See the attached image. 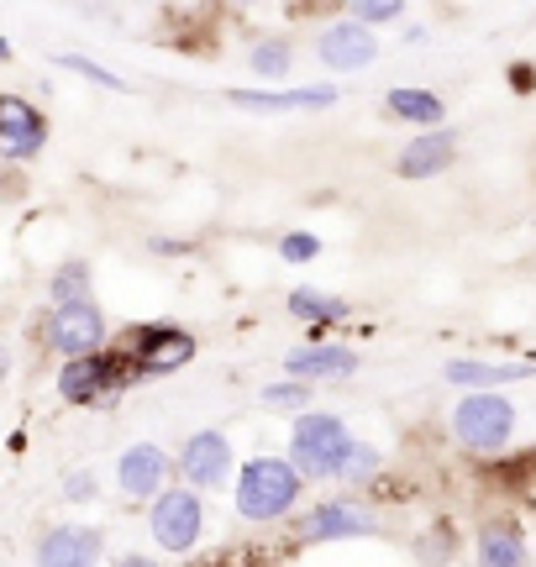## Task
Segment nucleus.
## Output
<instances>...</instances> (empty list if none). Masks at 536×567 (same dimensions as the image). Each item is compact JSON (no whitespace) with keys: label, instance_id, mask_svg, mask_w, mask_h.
Masks as SVG:
<instances>
[{"label":"nucleus","instance_id":"obj_25","mask_svg":"<svg viewBox=\"0 0 536 567\" xmlns=\"http://www.w3.org/2000/svg\"><path fill=\"white\" fill-rule=\"evenodd\" d=\"M384 467V452L373 442H363L358 436V446H352V457H348V467H342V484L348 488H363V484H373V473Z\"/></svg>","mask_w":536,"mask_h":567},{"label":"nucleus","instance_id":"obj_29","mask_svg":"<svg viewBox=\"0 0 536 567\" xmlns=\"http://www.w3.org/2000/svg\"><path fill=\"white\" fill-rule=\"evenodd\" d=\"M511 90H516V95H532L536 90V63H511Z\"/></svg>","mask_w":536,"mask_h":567},{"label":"nucleus","instance_id":"obj_14","mask_svg":"<svg viewBox=\"0 0 536 567\" xmlns=\"http://www.w3.org/2000/svg\"><path fill=\"white\" fill-rule=\"evenodd\" d=\"M358 373V352L342 342H300L289 347L285 358V379H300V384H342Z\"/></svg>","mask_w":536,"mask_h":567},{"label":"nucleus","instance_id":"obj_8","mask_svg":"<svg viewBox=\"0 0 536 567\" xmlns=\"http://www.w3.org/2000/svg\"><path fill=\"white\" fill-rule=\"evenodd\" d=\"M105 337H111V321H105V310L95 300L53 305V310L42 316V342L53 347L63 363L90 358V352H105Z\"/></svg>","mask_w":536,"mask_h":567},{"label":"nucleus","instance_id":"obj_13","mask_svg":"<svg viewBox=\"0 0 536 567\" xmlns=\"http://www.w3.org/2000/svg\"><path fill=\"white\" fill-rule=\"evenodd\" d=\"M38 567H101L105 557V530L101 526H80V520H69V526H48L38 536Z\"/></svg>","mask_w":536,"mask_h":567},{"label":"nucleus","instance_id":"obj_4","mask_svg":"<svg viewBox=\"0 0 536 567\" xmlns=\"http://www.w3.org/2000/svg\"><path fill=\"white\" fill-rule=\"evenodd\" d=\"M132 384H137V373H132L122 347H105V352H90V358H74V363L59 368V400L80 410L111 405Z\"/></svg>","mask_w":536,"mask_h":567},{"label":"nucleus","instance_id":"obj_18","mask_svg":"<svg viewBox=\"0 0 536 567\" xmlns=\"http://www.w3.org/2000/svg\"><path fill=\"white\" fill-rule=\"evenodd\" d=\"M384 111H390L394 122L415 126V132H442L447 126V101L436 90H421V84H394L390 95H384Z\"/></svg>","mask_w":536,"mask_h":567},{"label":"nucleus","instance_id":"obj_22","mask_svg":"<svg viewBox=\"0 0 536 567\" xmlns=\"http://www.w3.org/2000/svg\"><path fill=\"white\" fill-rule=\"evenodd\" d=\"M48 300H53V305L95 300V295H90V264H84V258H69V264L53 268V279H48Z\"/></svg>","mask_w":536,"mask_h":567},{"label":"nucleus","instance_id":"obj_2","mask_svg":"<svg viewBox=\"0 0 536 567\" xmlns=\"http://www.w3.org/2000/svg\"><path fill=\"white\" fill-rule=\"evenodd\" d=\"M306 478L289 457H248L237 467V484H231V505L248 526H268V520H285L289 509L300 505Z\"/></svg>","mask_w":536,"mask_h":567},{"label":"nucleus","instance_id":"obj_21","mask_svg":"<svg viewBox=\"0 0 536 567\" xmlns=\"http://www.w3.org/2000/svg\"><path fill=\"white\" fill-rule=\"evenodd\" d=\"M248 69L258 80H285L289 69H295V42L289 38H258L248 48Z\"/></svg>","mask_w":536,"mask_h":567},{"label":"nucleus","instance_id":"obj_5","mask_svg":"<svg viewBox=\"0 0 536 567\" xmlns=\"http://www.w3.org/2000/svg\"><path fill=\"white\" fill-rule=\"evenodd\" d=\"M122 352H126V363H132V373H137V384H143V379H174L179 368H189L200 342L174 321H147L126 337Z\"/></svg>","mask_w":536,"mask_h":567},{"label":"nucleus","instance_id":"obj_16","mask_svg":"<svg viewBox=\"0 0 536 567\" xmlns=\"http://www.w3.org/2000/svg\"><path fill=\"white\" fill-rule=\"evenodd\" d=\"M457 163V132H415L405 147H400V158H394V174L400 179H436V174H447Z\"/></svg>","mask_w":536,"mask_h":567},{"label":"nucleus","instance_id":"obj_6","mask_svg":"<svg viewBox=\"0 0 536 567\" xmlns=\"http://www.w3.org/2000/svg\"><path fill=\"white\" fill-rule=\"evenodd\" d=\"M147 536L164 551L185 557V551L200 547L206 536V499L195 488H164L153 505H147Z\"/></svg>","mask_w":536,"mask_h":567},{"label":"nucleus","instance_id":"obj_23","mask_svg":"<svg viewBox=\"0 0 536 567\" xmlns=\"http://www.w3.org/2000/svg\"><path fill=\"white\" fill-rule=\"evenodd\" d=\"M264 410H279V415H306L310 410V384L300 379H279V384H264L258 389Z\"/></svg>","mask_w":536,"mask_h":567},{"label":"nucleus","instance_id":"obj_24","mask_svg":"<svg viewBox=\"0 0 536 567\" xmlns=\"http://www.w3.org/2000/svg\"><path fill=\"white\" fill-rule=\"evenodd\" d=\"M53 63H59V69H69V74H80V80H90V84H101V90H116V95H126V90H132L122 74H111V69H105V63H95L90 53H59Z\"/></svg>","mask_w":536,"mask_h":567},{"label":"nucleus","instance_id":"obj_10","mask_svg":"<svg viewBox=\"0 0 536 567\" xmlns=\"http://www.w3.org/2000/svg\"><path fill=\"white\" fill-rule=\"evenodd\" d=\"M316 59H321V69H331V74H358V69H369V63L379 59V38H373L363 21L331 17L327 27L316 32Z\"/></svg>","mask_w":536,"mask_h":567},{"label":"nucleus","instance_id":"obj_28","mask_svg":"<svg viewBox=\"0 0 536 567\" xmlns=\"http://www.w3.org/2000/svg\"><path fill=\"white\" fill-rule=\"evenodd\" d=\"M95 494H101V478H95L90 467H80V473L63 478V499H69V505H90Z\"/></svg>","mask_w":536,"mask_h":567},{"label":"nucleus","instance_id":"obj_30","mask_svg":"<svg viewBox=\"0 0 536 567\" xmlns=\"http://www.w3.org/2000/svg\"><path fill=\"white\" fill-rule=\"evenodd\" d=\"M116 567H164V563H153V557H143V551H126Z\"/></svg>","mask_w":536,"mask_h":567},{"label":"nucleus","instance_id":"obj_32","mask_svg":"<svg viewBox=\"0 0 536 567\" xmlns=\"http://www.w3.org/2000/svg\"><path fill=\"white\" fill-rule=\"evenodd\" d=\"M6 59H11V42H6V38H0V63H6Z\"/></svg>","mask_w":536,"mask_h":567},{"label":"nucleus","instance_id":"obj_20","mask_svg":"<svg viewBox=\"0 0 536 567\" xmlns=\"http://www.w3.org/2000/svg\"><path fill=\"white\" fill-rule=\"evenodd\" d=\"M285 310H289V321H306V326H316V331H327V326L352 316V305L342 300V295H327V289H316V284H295Z\"/></svg>","mask_w":536,"mask_h":567},{"label":"nucleus","instance_id":"obj_19","mask_svg":"<svg viewBox=\"0 0 536 567\" xmlns=\"http://www.w3.org/2000/svg\"><path fill=\"white\" fill-rule=\"evenodd\" d=\"M474 563L478 567H532V547L511 520H489L474 536Z\"/></svg>","mask_w":536,"mask_h":567},{"label":"nucleus","instance_id":"obj_11","mask_svg":"<svg viewBox=\"0 0 536 567\" xmlns=\"http://www.w3.org/2000/svg\"><path fill=\"white\" fill-rule=\"evenodd\" d=\"M168 478H174V457L158 442H132L116 457V488H122L126 499H147L153 505L164 488H174Z\"/></svg>","mask_w":536,"mask_h":567},{"label":"nucleus","instance_id":"obj_17","mask_svg":"<svg viewBox=\"0 0 536 567\" xmlns=\"http://www.w3.org/2000/svg\"><path fill=\"white\" fill-rule=\"evenodd\" d=\"M231 105L243 111H264V116H285V111H327L337 105V84H300V90H227Z\"/></svg>","mask_w":536,"mask_h":567},{"label":"nucleus","instance_id":"obj_26","mask_svg":"<svg viewBox=\"0 0 536 567\" xmlns=\"http://www.w3.org/2000/svg\"><path fill=\"white\" fill-rule=\"evenodd\" d=\"M279 258H285V264H316V258H321V237H316V231H285V237H279Z\"/></svg>","mask_w":536,"mask_h":567},{"label":"nucleus","instance_id":"obj_31","mask_svg":"<svg viewBox=\"0 0 536 567\" xmlns=\"http://www.w3.org/2000/svg\"><path fill=\"white\" fill-rule=\"evenodd\" d=\"M6 373H11V352L0 347V384H6Z\"/></svg>","mask_w":536,"mask_h":567},{"label":"nucleus","instance_id":"obj_27","mask_svg":"<svg viewBox=\"0 0 536 567\" xmlns=\"http://www.w3.org/2000/svg\"><path fill=\"white\" fill-rule=\"evenodd\" d=\"M348 17L363 21V27L373 32V27H384V21H400V17H405V6H400V0H358Z\"/></svg>","mask_w":536,"mask_h":567},{"label":"nucleus","instance_id":"obj_1","mask_svg":"<svg viewBox=\"0 0 536 567\" xmlns=\"http://www.w3.org/2000/svg\"><path fill=\"white\" fill-rule=\"evenodd\" d=\"M352 446H358V436L337 410H306L289 425V463L300 467L306 484H342Z\"/></svg>","mask_w":536,"mask_h":567},{"label":"nucleus","instance_id":"obj_7","mask_svg":"<svg viewBox=\"0 0 536 567\" xmlns=\"http://www.w3.org/2000/svg\"><path fill=\"white\" fill-rule=\"evenodd\" d=\"M174 473L195 494H216V488L237 484V446L227 431H189L179 457H174Z\"/></svg>","mask_w":536,"mask_h":567},{"label":"nucleus","instance_id":"obj_9","mask_svg":"<svg viewBox=\"0 0 536 567\" xmlns=\"http://www.w3.org/2000/svg\"><path fill=\"white\" fill-rule=\"evenodd\" d=\"M373 530H379V515L369 505H358L352 494H337V499H321L316 509H306L300 542L321 547V542H358V536H373Z\"/></svg>","mask_w":536,"mask_h":567},{"label":"nucleus","instance_id":"obj_15","mask_svg":"<svg viewBox=\"0 0 536 567\" xmlns=\"http://www.w3.org/2000/svg\"><path fill=\"white\" fill-rule=\"evenodd\" d=\"M442 379L463 394H505V384L536 379V363H489V358H453L442 363Z\"/></svg>","mask_w":536,"mask_h":567},{"label":"nucleus","instance_id":"obj_12","mask_svg":"<svg viewBox=\"0 0 536 567\" xmlns=\"http://www.w3.org/2000/svg\"><path fill=\"white\" fill-rule=\"evenodd\" d=\"M48 147V116L21 95H0V158L32 163Z\"/></svg>","mask_w":536,"mask_h":567},{"label":"nucleus","instance_id":"obj_3","mask_svg":"<svg viewBox=\"0 0 536 567\" xmlns=\"http://www.w3.org/2000/svg\"><path fill=\"white\" fill-rule=\"evenodd\" d=\"M516 421L520 410L511 394H463L453 405V415H447V431L474 457H505V446L516 436Z\"/></svg>","mask_w":536,"mask_h":567}]
</instances>
